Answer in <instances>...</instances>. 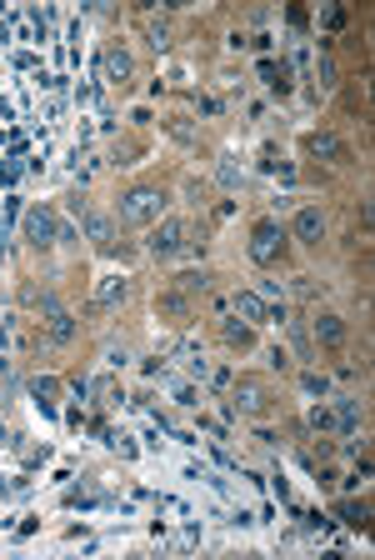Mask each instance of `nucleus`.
I'll list each match as a JSON object with an SVG mask.
<instances>
[{
    "label": "nucleus",
    "instance_id": "nucleus-1",
    "mask_svg": "<svg viewBox=\"0 0 375 560\" xmlns=\"http://www.w3.org/2000/svg\"><path fill=\"white\" fill-rule=\"evenodd\" d=\"M116 220L121 226H155V220H166V195H160L155 185H135V190L121 195Z\"/></svg>",
    "mask_w": 375,
    "mask_h": 560
},
{
    "label": "nucleus",
    "instance_id": "nucleus-2",
    "mask_svg": "<svg viewBox=\"0 0 375 560\" xmlns=\"http://www.w3.org/2000/svg\"><path fill=\"white\" fill-rule=\"evenodd\" d=\"M281 255H285V231L276 226V220H260V226L250 231V260L255 265H281Z\"/></svg>",
    "mask_w": 375,
    "mask_h": 560
},
{
    "label": "nucleus",
    "instance_id": "nucleus-3",
    "mask_svg": "<svg viewBox=\"0 0 375 560\" xmlns=\"http://www.w3.org/2000/svg\"><path fill=\"white\" fill-rule=\"evenodd\" d=\"M230 390H235V410L240 415H265L271 410V390H265V380H255V375H240V380H230Z\"/></svg>",
    "mask_w": 375,
    "mask_h": 560
},
{
    "label": "nucleus",
    "instance_id": "nucleus-4",
    "mask_svg": "<svg viewBox=\"0 0 375 560\" xmlns=\"http://www.w3.org/2000/svg\"><path fill=\"white\" fill-rule=\"evenodd\" d=\"M185 250V220H155L150 231V255L155 260H176Z\"/></svg>",
    "mask_w": 375,
    "mask_h": 560
},
{
    "label": "nucleus",
    "instance_id": "nucleus-5",
    "mask_svg": "<svg viewBox=\"0 0 375 560\" xmlns=\"http://www.w3.org/2000/svg\"><path fill=\"white\" fill-rule=\"evenodd\" d=\"M25 241L40 245V250L61 241V226H56V215H50L45 205H30V210H25Z\"/></svg>",
    "mask_w": 375,
    "mask_h": 560
},
{
    "label": "nucleus",
    "instance_id": "nucleus-6",
    "mask_svg": "<svg viewBox=\"0 0 375 560\" xmlns=\"http://www.w3.org/2000/svg\"><path fill=\"white\" fill-rule=\"evenodd\" d=\"M305 150H310L315 160H336V165H350V150L340 145V135H336V130H310V135H305Z\"/></svg>",
    "mask_w": 375,
    "mask_h": 560
},
{
    "label": "nucleus",
    "instance_id": "nucleus-7",
    "mask_svg": "<svg viewBox=\"0 0 375 560\" xmlns=\"http://www.w3.org/2000/svg\"><path fill=\"white\" fill-rule=\"evenodd\" d=\"M290 231H295L300 245H320V241H326V215H320V205H300Z\"/></svg>",
    "mask_w": 375,
    "mask_h": 560
},
{
    "label": "nucleus",
    "instance_id": "nucleus-8",
    "mask_svg": "<svg viewBox=\"0 0 375 560\" xmlns=\"http://www.w3.org/2000/svg\"><path fill=\"white\" fill-rule=\"evenodd\" d=\"M85 241L95 250H111L116 245V215H85Z\"/></svg>",
    "mask_w": 375,
    "mask_h": 560
},
{
    "label": "nucleus",
    "instance_id": "nucleus-9",
    "mask_svg": "<svg viewBox=\"0 0 375 560\" xmlns=\"http://www.w3.org/2000/svg\"><path fill=\"white\" fill-rule=\"evenodd\" d=\"M45 341H50V346H70V341H75V315H70L66 305H61L56 315H45Z\"/></svg>",
    "mask_w": 375,
    "mask_h": 560
},
{
    "label": "nucleus",
    "instance_id": "nucleus-10",
    "mask_svg": "<svg viewBox=\"0 0 375 560\" xmlns=\"http://www.w3.org/2000/svg\"><path fill=\"white\" fill-rule=\"evenodd\" d=\"M155 315H166V320H190V296H185V291L155 296Z\"/></svg>",
    "mask_w": 375,
    "mask_h": 560
},
{
    "label": "nucleus",
    "instance_id": "nucleus-11",
    "mask_svg": "<svg viewBox=\"0 0 375 560\" xmlns=\"http://www.w3.org/2000/svg\"><path fill=\"white\" fill-rule=\"evenodd\" d=\"M125 296H130V286H125L121 275H105L100 286H95V305H100V310H111V305H121Z\"/></svg>",
    "mask_w": 375,
    "mask_h": 560
},
{
    "label": "nucleus",
    "instance_id": "nucleus-12",
    "mask_svg": "<svg viewBox=\"0 0 375 560\" xmlns=\"http://www.w3.org/2000/svg\"><path fill=\"white\" fill-rule=\"evenodd\" d=\"M336 430H340V435H355V430H360V406H355V396H336Z\"/></svg>",
    "mask_w": 375,
    "mask_h": 560
},
{
    "label": "nucleus",
    "instance_id": "nucleus-13",
    "mask_svg": "<svg viewBox=\"0 0 375 560\" xmlns=\"http://www.w3.org/2000/svg\"><path fill=\"white\" fill-rule=\"evenodd\" d=\"M130 55L125 50H105V80H111V85H130Z\"/></svg>",
    "mask_w": 375,
    "mask_h": 560
},
{
    "label": "nucleus",
    "instance_id": "nucleus-14",
    "mask_svg": "<svg viewBox=\"0 0 375 560\" xmlns=\"http://www.w3.org/2000/svg\"><path fill=\"white\" fill-rule=\"evenodd\" d=\"M30 396H35L45 410H56V401H61V380H56V375H35V380H30Z\"/></svg>",
    "mask_w": 375,
    "mask_h": 560
},
{
    "label": "nucleus",
    "instance_id": "nucleus-15",
    "mask_svg": "<svg viewBox=\"0 0 375 560\" xmlns=\"http://www.w3.org/2000/svg\"><path fill=\"white\" fill-rule=\"evenodd\" d=\"M235 310H240V320H245V325L265 320V300H260L255 291H235Z\"/></svg>",
    "mask_w": 375,
    "mask_h": 560
},
{
    "label": "nucleus",
    "instance_id": "nucleus-16",
    "mask_svg": "<svg viewBox=\"0 0 375 560\" xmlns=\"http://www.w3.org/2000/svg\"><path fill=\"white\" fill-rule=\"evenodd\" d=\"M226 346H230V351H250V346H255V325L226 320Z\"/></svg>",
    "mask_w": 375,
    "mask_h": 560
},
{
    "label": "nucleus",
    "instance_id": "nucleus-17",
    "mask_svg": "<svg viewBox=\"0 0 375 560\" xmlns=\"http://www.w3.org/2000/svg\"><path fill=\"white\" fill-rule=\"evenodd\" d=\"M315 341H320V346H340V341H345L340 315H320V320H315Z\"/></svg>",
    "mask_w": 375,
    "mask_h": 560
},
{
    "label": "nucleus",
    "instance_id": "nucleus-18",
    "mask_svg": "<svg viewBox=\"0 0 375 560\" xmlns=\"http://www.w3.org/2000/svg\"><path fill=\"white\" fill-rule=\"evenodd\" d=\"M260 75H265V85H271L276 95H285V90H290V71H285V66H276V61H260Z\"/></svg>",
    "mask_w": 375,
    "mask_h": 560
},
{
    "label": "nucleus",
    "instance_id": "nucleus-19",
    "mask_svg": "<svg viewBox=\"0 0 375 560\" xmlns=\"http://www.w3.org/2000/svg\"><path fill=\"white\" fill-rule=\"evenodd\" d=\"M180 291H185V296H205V291H210V275H205V270H185V275H180Z\"/></svg>",
    "mask_w": 375,
    "mask_h": 560
},
{
    "label": "nucleus",
    "instance_id": "nucleus-20",
    "mask_svg": "<svg viewBox=\"0 0 375 560\" xmlns=\"http://www.w3.org/2000/svg\"><path fill=\"white\" fill-rule=\"evenodd\" d=\"M145 35H150L155 50H171V25L166 20H145Z\"/></svg>",
    "mask_w": 375,
    "mask_h": 560
},
{
    "label": "nucleus",
    "instance_id": "nucleus-21",
    "mask_svg": "<svg viewBox=\"0 0 375 560\" xmlns=\"http://www.w3.org/2000/svg\"><path fill=\"white\" fill-rule=\"evenodd\" d=\"M216 176H221V185H230V190L245 185V176H240V165H235V160H221V165H216Z\"/></svg>",
    "mask_w": 375,
    "mask_h": 560
},
{
    "label": "nucleus",
    "instance_id": "nucleus-22",
    "mask_svg": "<svg viewBox=\"0 0 375 560\" xmlns=\"http://www.w3.org/2000/svg\"><path fill=\"white\" fill-rule=\"evenodd\" d=\"M340 516H345V525H360V530H365V516H370V506H365V500H345V506H340Z\"/></svg>",
    "mask_w": 375,
    "mask_h": 560
},
{
    "label": "nucleus",
    "instance_id": "nucleus-23",
    "mask_svg": "<svg viewBox=\"0 0 375 560\" xmlns=\"http://www.w3.org/2000/svg\"><path fill=\"white\" fill-rule=\"evenodd\" d=\"M300 385L310 390V396H331V380L320 375V370H305V375H300Z\"/></svg>",
    "mask_w": 375,
    "mask_h": 560
},
{
    "label": "nucleus",
    "instance_id": "nucleus-24",
    "mask_svg": "<svg viewBox=\"0 0 375 560\" xmlns=\"http://www.w3.org/2000/svg\"><path fill=\"white\" fill-rule=\"evenodd\" d=\"M310 425H315V430H336V410H331V406H315V410H310Z\"/></svg>",
    "mask_w": 375,
    "mask_h": 560
},
{
    "label": "nucleus",
    "instance_id": "nucleus-25",
    "mask_svg": "<svg viewBox=\"0 0 375 560\" xmlns=\"http://www.w3.org/2000/svg\"><path fill=\"white\" fill-rule=\"evenodd\" d=\"M290 325V341H295V351L300 355H310V335H305V325H295V320H285Z\"/></svg>",
    "mask_w": 375,
    "mask_h": 560
},
{
    "label": "nucleus",
    "instance_id": "nucleus-26",
    "mask_svg": "<svg viewBox=\"0 0 375 560\" xmlns=\"http://www.w3.org/2000/svg\"><path fill=\"white\" fill-rule=\"evenodd\" d=\"M195 105L205 110V116H221V110H226V100H221V95H195Z\"/></svg>",
    "mask_w": 375,
    "mask_h": 560
},
{
    "label": "nucleus",
    "instance_id": "nucleus-27",
    "mask_svg": "<svg viewBox=\"0 0 375 560\" xmlns=\"http://www.w3.org/2000/svg\"><path fill=\"white\" fill-rule=\"evenodd\" d=\"M0 385H6V390L16 385V365H11V355H0Z\"/></svg>",
    "mask_w": 375,
    "mask_h": 560
},
{
    "label": "nucleus",
    "instance_id": "nucleus-28",
    "mask_svg": "<svg viewBox=\"0 0 375 560\" xmlns=\"http://www.w3.org/2000/svg\"><path fill=\"white\" fill-rule=\"evenodd\" d=\"M295 296H305V300H315V296H320V286H315V280L305 275V280H295Z\"/></svg>",
    "mask_w": 375,
    "mask_h": 560
},
{
    "label": "nucleus",
    "instance_id": "nucleus-29",
    "mask_svg": "<svg viewBox=\"0 0 375 560\" xmlns=\"http://www.w3.org/2000/svg\"><path fill=\"white\" fill-rule=\"evenodd\" d=\"M111 445L125 456V461H135V445H130V435H111Z\"/></svg>",
    "mask_w": 375,
    "mask_h": 560
},
{
    "label": "nucleus",
    "instance_id": "nucleus-30",
    "mask_svg": "<svg viewBox=\"0 0 375 560\" xmlns=\"http://www.w3.org/2000/svg\"><path fill=\"white\" fill-rule=\"evenodd\" d=\"M205 380H210V385H216V390H230V380H235V375H230V370H210Z\"/></svg>",
    "mask_w": 375,
    "mask_h": 560
},
{
    "label": "nucleus",
    "instance_id": "nucleus-31",
    "mask_svg": "<svg viewBox=\"0 0 375 560\" xmlns=\"http://www.w3.org/2000/svg\"><path fill=\"white\" fill-rule=\"evenodd\" d=\"M171 135H176V140H185V145H190V140H195V135H190V126H185V121H171Z\"/></svg>",
    "mask_w": 375,
    "mask_h": 560
},
{
    "label": "nucleus",
    "instance_id": "nucleus-32",
    "mask_svg": "<svg viewBox=\"0 0 375 560\" xmlns=\"http://www.w3.org/2000/svg\"><path fill=\"white\" fill-rule=\"evenodd\" d=\"M176 406H185V410L195 406V390H190V385H180V390H176Z\"/></svg>",
    "mask_w": 375,
    "mask_h": 560
}]
</instances>
